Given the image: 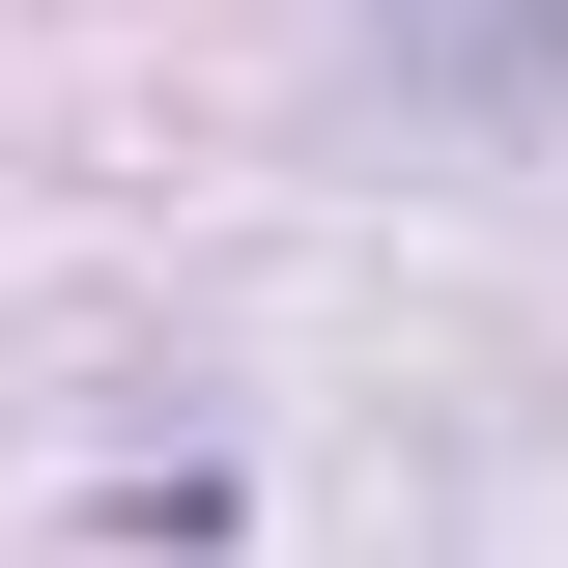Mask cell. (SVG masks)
Wrapping results in <instances>:
<instances>
[]
</instances>
